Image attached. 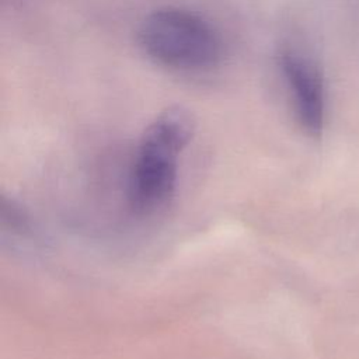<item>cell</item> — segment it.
<instances>
[{"label": "cell", "mask_w": 359, "mask_h": 359, "mask_svg": "<svg viewBox=\"0 0 359 359\" xmlns=\"http://www.w3.org/2000/svg\"><path fill=\"white\" fill-rule=\"evenodd\" d=\"M195 118L182 105L161 111L144 129L129 181V206L140 217L165 209L175 194L178 157L195 132Z\"/></svg>", "instance_id": "obj_1"}, {"label": "cell", "mask_w": 359, "mask_h": 359, "mask_svg": "<svg viewBox=\"0 0 359 359\" xmlns=\"http://www.w3.org/2000/svg\"><path fill=\"white\" fill-rule=\"evenodd\" d=\"M137 41L149 57L177 70H206L222 57V41L215 28L182 8L164 7L147 14Z\"/></svg>", "instance_id": "obj_2"}, {"label": "cell", "mask_w": 359, "mask_h": 359, "mask_svg": "<svg viewBox=\"0 0 359 359\" xmlns=\"http://www.w3.org/2000/svg\"><path fill=\"white\" fill-rule=\"evenodd\" d=\"M279 67L299 125L307 135L320 136L325 118V87L320 67L313 59L290 48L279 53Z\"/></svg>", "instance_id": "obj_3"}, {"label": "cell", "mask_w": 359, "mask_h": 359, "mask_svg": "<svg viewBox=\"0 0 359 359\" xmlns=\"http://www.w3.org/2000/svg\"><path fill=\"white\" fill-rule=\"evenodd\" d=\"M1 222L3 227L8 229L13 234L25 236L29 233V220L24 210L11 199L3 198L1 201Z\"/></svg>", "instance_id": "obj_4"}]
</instances>
